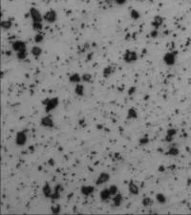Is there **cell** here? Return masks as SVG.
<instances>
[{"mask_svg": "<svg viewBox=\"0 0 191 215\" xmlns=\"http://www.w3.org/2000/svg\"><path fill=\"white\" fill-rule=\"evenodd\" d=\"M75 93L76 95L78 96V97H82L84 95V86L80 83H77L76 84V87H75Z\"/></svg>", "mask_w": 191, "mask_h": 215, "instance_id": "cell-19", "label": "cell"}, {"mask_svg": "<svg viewBox=\"0 0 191 215\" xmlns=\"http://www.w3.org/2000/svg\"><path fill=\"white\" fill-rule=\"evenodd\" d=\"M176 57H177V52H168L164 56V62L167 66H172L176 62Z\"/></svg>", "mask_w": 191, "mask_h": 215, "instance_id": "cell-3", "label": "cell"}, {"mask_svg": "<svg viewBox=\"0 0 191 215\" xmlns=\"http://www.w3.org/2000/svg\"><path fill=\"white\" fill-rule=\"evenodd\" d=\"M12 48H13V50L16 53L21 52V51H24V50H27L26 44H25V42L22 41V40H16L14 42H13Z\"/></svg>", "mask_w": 191, "mask_h": 215, "instance_id": "cell-7", "label": "cell"}, {"mask_svg": "<svg viewBox=\"0 0 191 215\" xmlns=\"http://www.w3.org/2000/svg\"><path fill=\"white\" fill-rule=\"evenodd\" d=\"M51 211L54 214H58L60 212V206L59 205H56V206H53L51 208Z\"/></svg>", "mask_w": 191, "mask_h": 215, "instance_id": "cell-33", "label": "cell"}, {"mask_svg": "<svg viewBox=\"0 0 191 215\" xmlns=\"http://www.w3.org/2000/svg\"><path fill=\"white\" fill-rule=\"evenodd\" d=\"M149 143V140L147 139V138H141L140 140V144H141V145H145V144H147Z\"/></svg>", "mask_w": 191, "mask_h": 215, "instance_id": "cell-34", "label": "cell"}, {"mask_svg": "<svg viewBox=\"0 0 191 215\" xmlns=\"http://www.w3.org/2000/svg\"><path fill=\"white\" fill-rule=\"evenodd\" d=\"M43 19L44 21H46L47 23H50V24L55 23L57 19V13L56 11H54V10H50V11H48L44 13Z\"/></svg>", "mask_w": 191, "mask_h": 215, "instance_id": "cell-4", "label": "cell"}, {"mask_svg": "<svg viewBox=\"0 0 191 215\" xmlns=\"http://www.w3.org/2000/svg\"><path fill=\"white\" fill-rule=\"evenodd\" d=\"M180 153V150L176 147V146H173V147H170L169 150L166 152V154L169 156H177Z\"/></svg>", "mask_w": 191, "mask_h": 215, "instance_id": "cell-24", "label": "cell"}, {"mask_svg": "<svg viewBox=\"0 0 191 215\" xmlns=\"http://www.w3.org/2000/svg\"><path fill=\"white\" fill-rule=\"evenodd\" d=\"M42 49L39 47V46H33L31 50V54L35 57H39L41 55H42Z\"/></svg>", "mask_w": 191, "mask_h": 215, "instance_id": "cell-18", "label": "cell"}, {"mask_svg": "<svg viewBox=\"0 0 191 215\" xmlns=\"http://www.w3.org/2000/svg\"><path fill=\"white\" fill-rule=\"evenodd\" d=\"M109 180H110V175H109L108 173L101 172V173L99 175V177H97V181H96V184H97V185H100V184H102L107 183Z\"/></svg>", "mask_w": 191, "mask_h": 215, "instance_id": "cell-9", "label": "cell"}, {"mask_svg": "<svg viewBox=\"0 0 191 215\" xmlns=\"http://www.w3.org/2000/svg\"><path fill=\"white\" fill-rule=\"evenodd\" d=\"M29 13H30V16H31V18H32L33 23V22H42V21L44 20L43 16H41V13H40V12H39L38 10L36 9V8H33V7L31 8Z\"/></svg>", "mask_w": 191, "mask_h": 215, "instance_id": "cell-5", "label": "cell"}, {"mask_svg": "<svg viewBox=\"0 0 191 215\" xmlns=\"http://www.w3.org/2000/svg\"><path fill=\"white\" fill-rule=\"evenodd\" d=\"M177 129L175 128H170L166 131V135H165V138H164V141H167V143H170V141H172L174 137L177 134Z\"/></svg>", "mask_w": 191, "mask_h": 215, "instance_id": "cell-11", "label": "cell"}, {"mask_svg": "<svg viewBox=\"0 0 191 215\" xmlns=\"http://www.w3.org/2000/svg\"><path fill=\"white\" fill-rule=\"evenodd\" d=\"M40 125L45 128H53L54 127V121L50 116H45L41 119Z\"/></svg>", "mask_w": 191, "mask_h": 215, "instance_id": "cell-8", "label": "cell"}, {"mask_svg": "<svg viewBox=\"0 0 191 215\" xmlns=\"http://www.w3.org/2000/svg\"><path fill=\"white\" fill-rule=\"evenodd\" d=\"M81 80H82L83 82H86V83L88 82V83H89V82L92 81V75L88 74V73H85V74H83L81 76Z\"/></svg>", "mask_w": 191, "mask_h": 215, "instance_id": "cell-29", "label": "cell"}, {"mask_svg": "<svg viewBox=\"0 0 191 215\" xmlns=\"http://www.w3.org/2000/svg\"><path fill=\"white\" fill-rule=\"evenodd\" d=\"M53 188L50 187V184H49L48 183H46L45 184H44V187L42 188V193L43 195L45 196L46 198H51V195L53 193Z\"/></svg>", "mask_w": 191, "mask_h": 215, "instance_id": "cell-14", "label": "cell"}, {"mask_svg": "<svg viewBox=\"0 0 191 215\" xmlns=\"http://www.w3.org/2000/svg\"><path fill=\"white\" fill-rule=\"evenodd\" d=\"M150 36L152 37V38H156L157 36H158V30H156V29H154V30L150 33Z\"/></svg>", "mask_w": 191, "mask_h": 215, "instance_id": "cell-36", "label": "cell"}, {"mask_svg": "<svg viewBox=\"0 0 191 215\" xmlns=\"http://www.w3.org/2000/svg\"><path fill=\"white\" fill-rule=\"evenodd\" d=\"M163 23H164V18L161 16H155L154 20L152 21V24H151V25H152V27L154 29L158 30V29L163 25Z\"/></svg>", "mask_w": 191, "mask_h": 215, "instance_id": "cell-12", "label": "cell"}, {"mask_svg": "<svg viewBox=\"0 0 191 215\" xmlns=\"http://www.w3.org/2000/svg\"><path fill=\"white\" fill-rule=\"evenodd\" d=\"M112 200H113V204H114L115 207H120L121 205V202H122L121 194H120V193L116 194L115 196H113V199H112Z\"/></svg>", "mask_w": 191, "mask_h": 215, "instance_id": "cell-21", "label": "cell"}, {"mask_svg": "<svg viewBox=\"0 0 191 215\" xmlns=\"http://www.w3.org/2000/svg\"><path fill=\"white\" fill-rule=\"evenodd\" d=\"M95 187L93 185H82L80 187V192L84 196H90V195L94 192Z\"/></svg>", "mask_w": 191, "mask_h": 215, "instance_id": "cell-10", "label": "cell"}, {"mask_svg": "<svg viewBox=\"0 0 191 215\" xmlns=\"http://www.w3.org/2000/svg\"><path fill=\"white\" fill-rule=\"evenodd\" d=\"M60 190H61V185L60 184H57L53 190V193L51 195V198L52 200H58L60 198Z\"/></svg>", "mask_w": 191, "mask_h": 215, "instance_id": "cell-13", "label": "cell"}, {"mask_svg": "<svg viewBox=\"0 0 191 215\" xmlns=\"http://www.w3.org/2000/svg\"><path fill=\"white\" fill-rule=\"evenodd\" d=\"M33 29L36 32H40L43 29V24L42 22H33Z\"/></svg>", "mask_w": 191, "mask_h": 215, "instance_id": "cell-28", "label": "cell"}, {"mask_svg": "<svg viewBox=\"0 0 191 215\" xmlns=\"http://www.w3.org/2000/svg\"><path fill=\"white\" fill-rule=\"evenodd\" d=\"M27 143V135L25 134L24 131L17 132L16 136V144L18 146H23Z\"/></svg>", "mask_w": 191, "mask_h": 215, "instance_id": "cell-6", "label": "cell"}, {"mask_svg": "<svg viewBox=\"0 0 191 215\" xmlns=\"http://www.w3.org/2000/svg\"><path fill=\"white\" fill-rule=\"evenodd\" d=\"M130 16L132 19H134V20H138V19L140 17V13H139V11L133 9V10H131V12H130Z\"/></svg>", "mask_w": 191, "mask_h": 215, "instance_id": "cell-25", "label": "cell"}, {"mask_svg": "<svg viewBox=\"0 0 191 215\" xmlns=\"http://www.w3.org/2000/svg\"><path fill=\"white\" fill-rule=\"evenodd\" d=\"M27 56H28V52H27V50H24V51H21V52L16 53V57H17L18 60H26Z\"/></svg>", "mask_w": 191, "mask_h": 215, "instance_id": "cell-27", "label": "cell"}, {"mask_svg": "<svg viewBox=\"0 0 191 215\" xmlns=\"http://www.w3.org/2000/svg\"><path fill=\"white\" fill-rule=\"evenodd\" d=\"M69 81L71 82V83H74V84L80 83V81H82L81 76L80 74H77V73H74V74H72L69 77Z\"/></svg>", "mask_w": 191, "mask_h": 215, "instance_id": "cell-15", "label": "cell"}, {"mask_svg": "<svg viewBox=\"0 0 191 215\" xmlns=\"http://www.w3.org/2000/svg\"><path fill=\"white\" fill-rule=\"evenodd\" d=\"M113 1L117 4V5H120V6H122V5H124L126 2H127V0H113Z\"/></svg>", "mask_w": 191, "mask_h": 215, "instance_id": "cell-35", "label": "cell"}, {"mask_svg": "<svg viewBox=\"0 0 191 215\" xmlns=\"http://www.w3.org/2000/svg\"><path fill=\"white\" fill-rule=\"evenodd\" d=\"M137 118H138V113H137L136 109H134L133 107H132V108H129L128 111H127V119L134 120Z\"/></svg>", "mask_w": 191, "mask_h": 215, "instance_id": "cell-20", "label": "cell"}, {"mask_svg": "<svg viewBox=\"0 0 191 215\" xmlns=\"http://www.w3.org/2000/svg\"><path fill=\"white\" fill-rule=\"evenodd\" d=\"M109 190H110V193H111L112 196H115L116 194H117V191H119V189H117V185H115V184L111 185V187H109Z\"/></svg>", "mask_w": 191, "mask_h": 215, "instance_id": "cell-32", "label": "cell"}, {"mask_svg": "<svg viewBox=\"0 0 191 215\" xmlns=\"http://www.w3.org/2000/svg\"><path fill=\"white\" fill-rule=\"evenodd\" d=\"M13 26V22L11 20H3L1 21V28L3 30H10Z\"/></svg>", "mask_w": 191, "mask_h": 215, "instance_id": "cell-23", "label": "cell"}, {"mask_svg": "<svg viewBox=\"0 0 191 215\" xmlns=\"http://www.w3.org/2000/svg\"><path fill=\"white\" fill-rule=\"evenodd\" d=\"M114 71H115L114 67H112V66H107V67H105L104 69H103V72H102V74H103L104 77H109L110 76L113 75Z\"/></svg>", "mask_w": 191, "mask_h": 215, "instance_id": "cell-22", "label": "cell"}, {"mask_svg": "<svg viewBox=\"0 0 191 215\" xmlns=\"http://www.w3.org/2000/svg\"><path fill=\"white\" fill-rule=\"evenodd\" d=\"M135 92H136V87L132 86V87L129 88V90H128V95H129V96H132Z\"/></svg>", "mask_w": 191, "mask_h": 215, "instance_id": "cell-37", "label": "cell"}, {"mask_svg": "<svg viewBox=\"0 0 191 215\" xmlns=\"http://www.w3.org/2000/svg\"><path fill=\"white\" fill-rule=\"evenodd\" d=\"M112 196L111 193H110V190L109 188H104L102 189L100 193V197L101 199V201H107L110 197Z\"/></svg>", "mask_w": 191, "mask_h": 215, "instance_id": "cell-16", "label": "cell"}, {"mask_svg": "<svg viewBox=\"0 0 191 215\" xmlns=\"http://www.w3.org/2000/svg\"><path fill=\"white\" fill-rule=\"evenodd\" d=\"M128 190L130 194L132 195H138L139 194V187H137V184L134 182H130L128 184Z\"/></svg>", "mask_w": 191, "mask_h": 215, "instance_id": "cell-17", "label": "cell"}, {"mask_svg": "<svg viewBox=\"0 0 191 215\" xmlns=\"http://www.w3.org/2000/svg\"><path fill=\"white\" fill-rule=\"evenodd\" d=\"M44 39V36L41 35V33H36V35L35 36V38H33V40H35V42L36 44H39V43H41Z\"/></svg>", "mask_w": 191, "mask_h": 215, "instance_id": "cell-30", "label": "cell"}, {"mask_svg": "<svg viewBox=\"0 0 191 215\" xmlns=\"http://www.w3.org/2000/svg\"><path fill=\"white\" fill-rule=\"evenodd\" d=\"M156 199H157V201H158L160 204H165L166 203V197L164 196V194L163 193H158L156 195Z\"/></svg>", "mask_w": 191, "mask_h": 215, "instance_id": "cell-26", "label": "cell"}, {"mask_svg": "<svg viewBox=\"0 0 191 215\" xmlns=\"http://www.w3.org/2000/svg\"><path fill=\"white\" fill-rule=\"evenodd\" d=\"M122 58H123V61L125 63H133L138 60V54H137L135 51L127 50L124 52Z\"/></svg>", "mask_w": 191, "mask_h": 215, "instance_id": "cell-2", "label": "cell"}, {"mask_svg": "<svg viewBox=\"0 0 191 215\" xmlns=\"http://www.w3.org/2000/svg\"><path fill=\"white\" fill-rule=\"evenodd\" d=\"M152 204H153L152 199H151L150 197H145V198L143 200V205L144 207H149V206H151Z\"/></svg>", "mask_w": 191, "mask_h": 215, "instance_id": "cell-31", "label": "cell"}, {"mask_svg": "<svg viewBox=\"0 0 191 215\" xmlns=\"http://www.w3.org/2000/svg\"><path fill=\"white\" fill-rule=\"evenodd\" d=\"M58 103H59V100H58V97H51V99H46L43 101V104L45 105V112L46 113H50L54 109H56Z\"/></svg>", "mask_w": 191, "mask_h": 215, "instance_id": "cell-1", "label": "cell"}]
</instances>
